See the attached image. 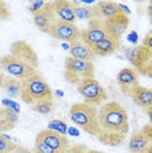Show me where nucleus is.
<instances>
[{"mask_svg": "<svg viewBox=\"0 0 152 153\" xmlns=\"http://www.w3.org/2000/svg\"><path fill=\"white\" fill-rule=\"evenodd\" d=\"M98 124L100 130L96 137L109 147H119L129 134V115L115 101L98 107Z\"/></svg>", "mask_w": 152, "mask_h": 153, "instance_id": "f257e3e1", "label": "nucleus"}, {"mask_svg": "<svg viewBox=\"0 0 152 153\" xmlns=\"http://www.w3.org/2000/svg\"><path fill=\"white\" fill-rule=\"evenodd\" d=\"M70 119L87 134L97 136L100 124H98V109L96 106L84 102L74 103L70 109Z\"/></svg>", "mask_w": 152, "mask_h": 153, "instance_id": "f03ea898", "label": "nucleus"}, {"mask_svg": "<svg viewBox=\"0 0 152 153\" xmlns=\"http://www.w3.org/2000/svg\"><path fill=\"white\" fill-rule=\"evenodd\" d=\"M20 98L30 106L36 102H39V101L54 100V90L51 89L49 82L42 76L37 74L22 81V89Z\"/></svg>", "mask_w": 152, "mask_h": 153, "instance_id": "7ed1b4c3", "label": "nucleus"}, {"mask_svg": "<svg viewBox=\"0 0 152 153\" xmlns=\"http://www.w3.org/2000/svg\"><path fill=\"white\" fill-rule=\"evenodd\" d=\"M96 69L95 64L92 62H85V60H79L72 56L66 58L64 60V71L63 76L67 82L71 85H75L77 88L83 81L88 79H95Z\"/></svg>", "mask_w": 152, "mask_h": 153, "instance_id": "20e7f679", "label": "nucleus"}, {"mask_svg": "<svg viewBox=\"0 0 152 153\" xmlns=\"http://www.w3.org/2000/svg\"><path fill=\"white\" fill-rule=\"evenodd\" d=\"M125 56L130 62L131 67L138 72V75H143L152 79V53L146 46L138 45L125 50Z\"/></svg>", "mask_w": 152, "mask_h": 153, "instance_id": "39448f33", "label": "nucleus"}, {"mask_svg": "<svg viewBox=\"0 0 152 153\" xmlns=\"http://www.w3.org/2000/svg\"><path fill=\"white\" fill-rule=\"evenodd\" d=\"M79 94L83 97L84 103H89L96 107L102 106L108 100V93L105 88L100 84L97 79H88L77 86Z\"/></svg>", "mask_w": 152, "mask_h": 153, "instance_id": "423d86ee", "label": "nucleus"}, {"mask_svg": "<svg viewBox=\"0 0 152 153\" xmlns=\"http://www.w3.org/2000/svg\"><path fill=\"white\" fill-rule=\"evenodd\" d=\"M0 67L7 72V75L12 76L17 80H21V81L38 74L36 68L19 60L17 58L12 56L11 54H5L0 56Z\"/></svg>", "mask_w": 152, "mask_h": 153, "instance_id": "0eeeda50", "label": "nucleus"}, {"mask_svg": "<svg viewBox=\"0 0 152 153\" xmlns=\"http://www.w3.org/2000/svg\"><path fill=\"white\" fill-rule=\"evenodd\" d=\"M9 54L12 56L17 58L19 60L24 62V63L32 65L36 69H38V67H39V58H38L34 47L24 39H19L11 43V46H9Z\"/></svg>", "mask_w": 152, "mask_h": 153, "instance_id": "6e6552de", "label": "nucleus"}, {"mask_svg": "<svg viewBox=\"0 0 152 153\" xmlns=\"http://www.w3.org/2000/svg\"><path fill=\"white\" fill-rule=\"evenodd\" d=\"M49 36L55 38V39L63 41V42H67V43H72L75 41L80 39L81 30L76 26V24L66 22L57 19V21L54 22L53 27H51V32Z\"/></svg>", "mask_w": 152, "mask_h": 153, "instance_id": "1a4fd4ad", "label": "nucleus"}, {"mask_svg": "<svg viewBox=\"0 0 152 153\" xmlns=\"http://www.w3.org/2000/svg\"><path fill=\"white\" fill-rule=\"evenodd\" d=\"M106 37H109V34L106 32V27L104 25L102 20H91V21H88V26L84 30H81L80 39L89 47H92L93 45L98 43L100 41L105 39Z\"/></svg>", "mask_w": 152, "mask_h": 153, "instance_id": "9d476101", "label": "nucleus"}, {"mask_svg": "<svg viewBox=\"0 0 152 153\" xmlns=\"http://www.w3.org/2000/svg\"><path fill=\"white\" fill-rule=\"evenodd\" d=\"M117 85L125 96L131 97L136 86H139V75L133 67H125L115 76Z\"/></svg>", "mask_w": 152, "mask_h": 153, "instance_id": "9b49d317", "label": "nucleus"}, {"mask_svg": "<svg viewBox=\"0 0 152 153\" xmlns=\"http://www.w3.org/2000/svg\"><path fill=\"white\" fill-rule=\"evenodd\" d=\"M36 140L42 141L43 144L47 145V147L53 148L60 153H63L66 149L71 147L70 140H68L64 135H60L59 132L47 130V128H45V130L38 132L37 136H36Z\"/></svg>", "mask_w": 152, "mask_h": 153, "instance_id": "f8f14e48", "label": "nucleus"}, {"mask_svg": "<svg viewBox=\"0 0 152 153\" xmlns=\"http://www.w3.org/2000/svg\"><path fill=\"white\" fill-rule=\"evenodd\" d=\"M104 25L106 27L109 37L121 42V38L129 27V16L125 13H119V15L110 17L108 20H104Z\"/></svg>", "mask_w": 152, "mask_h": 153, "instance_id": "ddd939ff", "label": "nucleus"}, {"mask_svg": "<svg viewBox=\"0 0 152 153\" xmlns=\"http://www.w3.org/2000/svg\"><path fill=\"white\" fill-rule=\"evenodd\" d=\"M55 21H57V16H55V13L53 11L51 1H47L46 8H45L42 12L37 13V15H33L34 25H36L42 33H46V34H50L51 27H53Z\"/></svg>", "mask_w": 152, "mask_h": 153, "instance_id": "4468645a", "label": "nucleus"}, {"mask_svg": "<svg viewBox=\"0 0 152 153\" xmlns=\"http://www.w3.org/2000/svg\"><path fill=\"white\" fill-rule=\"evenodd\" d=\"M51 7L55 13L58 20L66 22H76V16H75V5L72 4L70 0H54L51 1Z\"/></svg>", "mask_w": 152, "mask_h": 153, "instance_id": "2eb2a0df", "label": "nucleus"}, {"mask_svg": "<svg viewBox=\"0 0 152 153\" xmlns=\"http://www.w3.org/2000/svg\"><path fill=\"white\" fill-rule=\"evenodd\" d=\"M96 11V19L97 20H108L110 17H114L119 13H123L119 9L118 3L112 1V0H101L93 4Z\"/></svg>", "mask_w": 152, "mask_h": 153, "instance_id": "dca6fc26", "label": "nucleus"}, {"mask_svg": "<svg viewBox=\"0 0 152 153\" xmlns=\"http://www.w3.org/2000/svg\"><path fill=\"white\" fill-rule=\"evenodd\" d=\"M70 56L79 59V60H85V62H92L96 59L95 54H93L92 48L85 45L81 39H77L75 42L70 43Z\"/></svg>", "mask_w": 152, "mask_h": 153, "instance_id": "f3484780", "label": "nucleus"}, {"mask_svg": "<svg viewBox=\"0 0 152 153\" xmlns=\"http://www.w3.org/2000/svg\"><path fill=\"white\" fill-rule=\"evenodd\" d=\"M119 45L121 42H118V41L113 39L112 37H106L105 39L93 45L91 48L96 58H104V56H108V55H112L115 53L117 48L119 47Z\"/></svg>", "mask_w": 152, "mask_h": 153, "instance_id": "a211bd4d", "label": "nucleus"}, {"mask_svg": "<svg viewBox=\"0 0 152 153\" xmlns=\"http://www.w3.org/2000/svg\"><path fill=\"white\" fill-rule=\"evenodd\" d=\"M151 141L146 137L140 130L135 131L129 139V152L130 153H147L151 148Z\"/></svg>", "mask_w": 152, "mask_h": 153, "instance_id": "6ab92c4d", "label": "nucleus"}, {"mask_svg": "<svg viewBox=\"0 0 152 153\" xmlns=\"http://www.w3.org/2000/svg\"><path fill=\"white\" fill-rule=\"evenodd\" d=\"M19 123V114L8 107H0V135L12 130Z\"/></svg>", "mask_w": 152, "mask_h": 153, "instance_id": "aec40b11", "label": "nucleus"}, {"mask_svg": "<svg viewBox=\"0 0 152 153\" xmlns=\"http://www.w3.org/2000/svg\"><path fill=\"white\" fill-rule=\"evenodd\" d=\"M131 100L134 103L144 109L152 107V89L146 88V86H136L135 90L131 94Z\"/></svg>", "mask_w": 152, "mask_h": 153, "instance_id": "412c9836", "label": "nucleus"}, {"mask_svg": "<svg viewBox=\"0 0 152 153\" xmlns=\"http://www.w3.org/2000/svg\"><path fill=\"white\" fill-rule=\"evenodd\" d=\"M1 89L5 92V94H7V97H8L9 100L19 98V97L21 96L22 81L21 80H17L15 77H12V76H9V75H5Z\"/></svg>", "mask_w": 152, "mask_h": 153, "instance_id": "4be33fe9", "label": "nucleus"}, {"mask_svg": "<svg viewBox=\"0 0 152 153\" xmlns=\"http://www.w3.org/2000/svg\"><path fill=\"white\" fill-rule=\"evenodd\" d=\"M75 16L77 20H97L96 19V11L95 7H79L75 5Z\"/></svg>", "mask_w": 152, "mask_h": 153, "instance_id": "5701e85b", "label": "nucleus"}, {"mask_svg": "<svg viewBox=\"0 0 152 153\" xmlns=\"http://www.w3.org/2000/svg\"><path fill=\"white\" fill-rule=\"evenodd\" d=\"M30 107H32V110H34L38 114H41V115H49L51 111L54 110L55 103H54V100L39 101V102H36V103H33V105H30Z\"/></svg>", "mask_w": 152, "mask_h": 153, "instance_id": "b1692460", "label": "nucleus"}, {"mask_svg": "<svg viewBox=\"0 0 152 153\" xmlns=\"http://www.w3.org/2000/svg\"><path fill=\"white\" fill-rule=\"evenodd\" d=\"M17 148V144L11 137L5 136L4 134L0 135V153H12Z\"/></svg>", "mask_w": 152, "mask_h": 153, "instance_id": "393cba45", "label": "nucleus"}, {"mask_svg": "<svg viewBox=\"0 0 152 153\" xmlns=\"http://www.w3.org/2000/svg\"><path fill=\"white\" fill-rule=\"evenodd\" d=\"M47 130H51V131H55V132H59L60 135H64L67 134V124H66V122L60 120V119H53L49 122V124H47Z\"/></svg>", "mask_w": 152, "mask_h": 153, "instance_id": "a878e982", "label": "nucleus"}, {"mask_svg": "<svg viewBox=\"0 0 152 153\" xmlns=\"http://www.w3.org/2000/svg\"><path fill=\"white\" fill-rule=\"evenodd\" d=\"M47 5V1L45 0H34V1H29L28 3V11L32 15H37V13L42 12Z\"/></svg>", "mask_w": 152, "mask_h": 153, "instance_id": "bb28decb", "label": "nucleus"}, {"mask_svg": "<svg viewBox=\"0 0 152 153\" xmlns=\"http://www.w3.org/2000/svg\"><path fill=\"white\" fill-rule=\"evenodd\" d=\"M33 153H60L55 149L47 147L46 144H43L42 141L34 140V147H33Z\"/></svg>", "mask_w": 152, "mask_h": 153, "instance_id": "cd10ccee", "label": "nucleus"}, {"mask_svg": "<svg viewBox=\"0 0 152 153\" xmlns=\"http://www.w3.org/2000/svg\"><path fill=\"white\" fill-rule=\"evenodd\" d=\"M11 16H12V12L9 9L8 4L5 1L0 0V21H5V20L11 19Z\"/></svg>", "mask_w": 152, "mask_h": 153, "instance_id": "c85d7f7f", "label": "nucleus"}, {"mask_svg": "<svg viewBox=\"0 0 152 153\" xmlns=\"http://www.w3.org/2000/svg\"><path fill=\"white\" fill-rule=\"evenodd\" d=\"M88 149L89 148L84 144H76V145H71L70 148H67L63 153H87Z\"/></svg>", "mask_w": 152, "mask_h": 153, "instance_id": "c756f323", "label": "nucleus"}, {"mask_svg": "<svg viewBox=\"0 0 152 153\" xmlns=\"http://www.w3.org/2000/svg\"><path fill=\"white\" fill-rule=\"evenodd\" d=\"M1 102H3V106H4V107H8V109L13 110V111H15V113H17V114L20 113V105H19V103H16L13 100L4 98V100L1 101Z\"/></svg>", "mask_w": 152, "mask_h": 153, "instance_id": "7c9ffc66", "label": "nucleus"}, {"mask_svg": "<svg viewBox=\"0 0 152 153\" xmlns=\"http://www.w3.org/2000/svg\"><path fill=\"white\" fill-rule=\"evenodd\" d=\"M142 45H143V46H146L148 50L152 53V30H150V32L146 34V37H144V39H143V42H142Z\"/></svg>", "mask_w": 152, "mask_h": 153, "instance_id": "2f4dec72", "label": "nucleus"}, {"mask_svg": "<svg viewBox=\"0 0 152 153\" xmlns=\"http://www.w3.org/2000/svg\"><path fill=\"white\" fill-rule=\"evenodd\" d=\"M140 131L146 135V137L151 141V144H152V124H146Z\"/></svg>", "mask_w": 152, "mask_h": 153, "instance_id": "473e14b6", "label": "nucleus"}, {"mask_svg": "<svg viewBox=\"0 0 152 153\" xmlns=\"http://www.w3.org/2000/svg\"><path fill=\"white\" fill-rule=\"evenodd\" d=\"M12 153H33V151H30V149H28L25 147H21V145H17V148Z\"/></svg>", "mask_w": 152, "mask_h": 153, "instance_id": "72a5a7b5", "label": "nucleus"}, {"mask_svg": "<svg viewBox=\"0 0 152 153\" xmlns=\"http://www.w3.org/2000/svg\"><path fill=\"white\" fill-rule=\"evenodd\" d=\"M127 39H129L130 42L135 43L136 41H138V34H136V32H131V33L129 34V37H127Z\"/></svg>", "mask_w": 152, "mask_h": 153, "instance_id": "f704fd0d", "label": "nucleus"}, {"mask_svg": "<svg viewBox=\"0 0 152 153\" xmlns=\"http://www.w3.org/2000/svg\"><path fill=\"white\" fill-rule=\"evenodd\" d=\"M118 5H119V9H121V11H122L123 13H125V15H127V16L130 15V9L127 8L125 4H122V3H118Z\"/></svg>", "mask_w": 152, "mask_h": 153, "instance_id": "c9c22d12", "label": "nucleus"}, {"mask_svg": "<svg viewBox=\"0 0 152 153\" xmlns=\"http://www.w3.org/2000/svg\"><path fill=\"white\" fill-rule=\"evenodd\" d=\"M146 114L148 117V120H150V124H152V107H148V109H146Z\"/></svg>", "mask_w": 152, "mask_h": 153, "instance_id": "e433bc0d", "label": "nucleus"}, {"mask_svg": "<svg viewBox=\"0 0 152 153\" xmlns=\"http://www.w3.org/2000/svg\"><path fill=\"white\" fill-rule=\"evenodd\" d=\"M148 15L151 17V24H152V0L150 1V4H148Z\"/></svg>", "mask_w": 152, "mask_h": 153, "instance_id": "4c0bfd02", "label": "nucleus"}, {"mask_svg": "<svg viewBox=\"0 0 152 153\" xmlns=\"http://www.w3.org/2000/svg\"><path fill=\"white\" fill-rule=\"evenodd\" d=\"M4 77H5V74L0 72V89L3 88V81H4Z\"/></svg>", "mask_w": 152, "mask_h": 153, "instance_id": "58836bf2", "label": "nucleus"}, {"mask_svg": "<svg viewBox=\"0 0 152 153\" xmlns=\"http://www.w3.org/2000/svg\"><path fill=\"white\" fill-rule=\"evenodd\" d=\"M87 153H105V152H101V151H96V149H88Z\"/></svg>", "mask_w": 152, "mask_h": 153, "instance_id": "ea45409f", "label": "nucleus"}, {"mask_svg": "<svg viewBox=\"0 0 152 153\" xmlns=\"http://www.w3.org/2000/svg\"><path fill=\"white\" fill-rule=\"evenodd\" d=\"M54 94H57L58 97H62V96H63V92H62V90H55Z\"/></svg>", "mask_w": 152, "mask_h": 153, "instance_id": "a19ab883", "label": "nucleus"}, {"mask_svg": "<svg viewBox=\"0 0 152 153\" xmlns=\"http://www.w3.org/2000/svg\"><path fill=\"white\" fill-rule=\"evenodd\" d=\"M147 153H152V145H151V148L148 149V152H147Z\"/></svg>", "mask_w": 152, "mask_h": 153, "instance_id": "79ce46f5", "label": "nucleus"}]
</instances>
